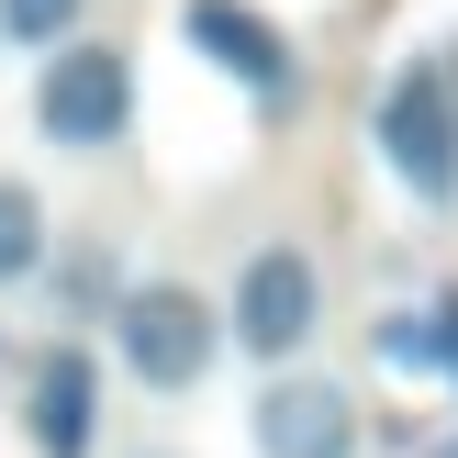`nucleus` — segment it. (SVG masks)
I'll list each match as a JSON object with an SVG mask.
<instances>
[{
    "instance_id": "1",
    "label": "nucleus",
    "mask_w": 458,
    "mask_h": 458,
    "mask_svg": "<svg viewBox=\"0 0 458 458\" xmlns=\"http://www.w3.org/2000/svg\"><path fill=\"white\" fill-rule=\"evenodd\" d=\"M213 302H201L191 280H134L123 302H112V347H123V369L146 380V392H191L201 369H213Z\"/></svg>"
},
{
    "instance_id": "2",
    "label": "nucleus",
    "mask_w": 458,
    "mask_h": 458,
    "mask_svg": "<svg viewBox=\"0 0 458 458\" xmlns=\"http://www.w3.org/2000/svg\"><path fill=\"white\" fill-rule=\"evenodd\" d=\"M380 157L414 201H458V89L447 67H403L380 89Z\"/></svg>"
},
{
    "instance_id": "3",
    "label": "nucleus",
    "mask_w": 458,
    "mask_h": 458,
    "mask_svg": "<svg viewBox=\"0 0 458 458\" xmlns=\"http://www.w3.org/2000/svg\"><path fill=\"white\" fill-rule=\"evenodd\" d=\"M34 123L56 134V146H112V134L134 123V67L112 56V45H56L34 79Z\"/></svg>"
},
{
    "instance_id": "4",
    "label": "nucleus",
    "mask_w": 458,
    "mask_h": 458,
    "mask_svg": "<svg viewBox=\"0 0 458 458\" xmlns=\"http://www.w3.org/2000/svg\"><path fill=\"white\" fill-rule=\"evenodd\" d=\"M313 325H325V291H313V268L291 258V246H258V258H246V280H235V347L291 358Z\"/></svg>"
},
{
    "instance_id": "5",
    "label": "nucleus",
    "mask_w": 458,
    "mask_h": 458,
    "mask_svg": "<svg viewBox=\"0 0 458 458\" xmlns=\"http://www.w3.org/2000/svg\"><path fill=\"white\" fill-rule=\"evenodd\" d=\"M89 425H101V369H89V347L56 335L22 380V437H34V458H89Z\"/></svg>"
},
{
    "instance_id": "6",
    "label": "nucleus",
    "mask_w": 458,
    "mask_h": 458,
    "mask_svg": "<svg viewBox=\"0 0 458 458\" xmlns=\"http://www.w3.org/2000/svg\"><path fill=\"white\" fill-rule=\"evenodd\" d=\"M258 447L268 458H358V392H335V380H268L258 392Z\"/></svg>"
},
{
    "instance_id": "7",
    "label": "nucleus",
    "mask_w": 458,
    "mask_h": 458,
    "mask_svg": "<svg viewBox=\"0 0 458 458\" xmlns=\"http://www.w3.org/2000/svg\"><path fill=\"white\" fill-rule=\"evenodd\" d=\"M191 45L224 67V79L268 89V101L291 89V45H280V22H268V12H246V0H191Z\"/></svg>"
},
{
    "instance_id": "8",
    "label": "nucleus",
    "mask_w": 458,
    "mask_h": 458,
    "mask_svg": "<svg viewBox=\"0 0 458 458\" xmlns=\"http://www.w3.org/2000/svg\"><path fill=\"white\" fill-rule=\"evenodd\" d=\"M34 268H45V201L22 179H0V291L34 280Z\"/></svg>"
},
{
    "instance_id": "9",
    "label": "nucleus",
    "mask_w": 458,
    "mask_h": 458,
    "mask_svg": "<svg viewBox=\"0 0 458 458\" xmlns=\"http://www.w3.org/2000/svg\"><path fill=\"white\" fill-rule=\"evenodd\" d=\"M380 358H392V369H447V313L425 302V313H392V325H380Z\"/></svg>"
},
{
    "instance_id": "10",
    "label": "nucleus",
    "mask_w": 458,
    "mask_h": 458,
    "mask_svg": "<svg viewBox=\"0 0 458 458\" xmlns=\"http://www.w3.org/2000/svg\"><path fill=\"white\" fill-rule=\"evenodd\" d=\"M0 22H12L22 45H67V22H79V0H0Z\"/></svg>"
},
{
    "instance_id": "11",
    "label": "nucleus",
    "mask_w": 458,
    "mask_h": 458,
    "mask_svg": "<svg viewBox=\"0 0 458 458\" xmlns=\"http://www.w3.org/2000/svg\"><path fill=\"white\" fill-rule=\"evenodd\" d=\"M437 313H447V369H458V291H447V302H437Z\"/></svg>"
},
{
    "instance_id": "12",
    "label": "nucleus",
    "mask_w": 458,
    "mask_h": 458,
    "mask_svg": "<svg viewBox=\"0 0 458 458\" xmlns=\"http://www.w3.org/2000/svg\"><path fill=\"white\" fill-rule=\"evenodd\" d=\"M425 458H458V437H447V447H425Z\"/></svg>"
},
{
    "instance_id": "13",
    "label": "nucleus",
    "mask_w": 458,
    "mask_h": 458,
    "mask_svg": "<svg viewBox=\"0 0 458 458\" xmlns=\"http://www.w3.org/2000/svg\"><path fill=\"white\" fill-rule=\"evenodd\" d=\"M134 458H168V447H134Z\"/></svg>"
}]
</instances>
